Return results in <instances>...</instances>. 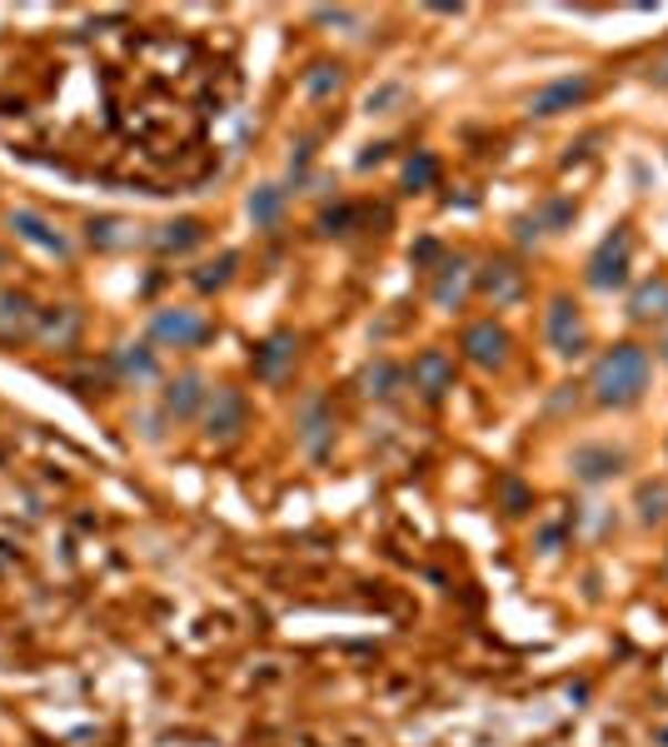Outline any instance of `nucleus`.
<instances>
[{"mask_svg": "<svg viewBox=\"0 0 668 747\" xmlns=\"http://www.w3.org/2000/svg\"><path fill=\"white\" fill-rule=\"evenodd\" d=\"M279 209H285V189L259 185L255 195H249V219H255L259 229H275L279 225Z\"/></svg>", "mask_w": 668, "mask_h": 747, "instance_id": "nucleus-21", "label": "nucleus"}, {"mask_svg": "<svg viewBox=\"0 0 668 747\" xmlns=\"http://www.w3.org/2000/svg\"><path fill=\"white\" fill-rule=\"evenodd\" d=\"M648 349L634 344V339H624V344L604 349V354L594 359V374H588V394H594V404L604 408H628L644 398L648 388Z\"/></svg>", "mask_w": 668, "mask_h": 747, "instance_id": "nucleus-1", "label": "nucleus"}, {"mask_svg": "<svg viewBox=\"0 0 668 747\" xmlns=\"http://www.w3.org/2000/svg\"><path fill=\"white\" fill-rule=\"evenodd\" d=\"M299 444L315 458L329 454V444H335V408H329L325 398H305V404H299Z\"/></svg>", "mask_w": 668, "mask_h": 747, "instance_id": "nucleus-9", "label": "nucleus"}, {"mask_svg": "<svg viewBox=\"0 0 668 747\" xmlns=\"http://www.w3.org/2000/svg\"><path fill=\"white\" fill-rule=\"evenodd\" d=\"M75 329H80L75 309H60V324H55V309H40V324H35L40 339H50V344H70V339H75Z\"/></svg>", "mask_w": 668, "mask_h": 747, "instance_id": "nucleus-22", "label": "nucleus"}, {"mask_svg": "<svg viewBox=\"0 0 668 747\" xmlns=\"http://www.w3.org/2000/svg\"><path fill=\"white\" fill-rule=\"evenodd\" d=\"M634 508H638V523H648V528H658L668 518V484L664 478H648V484H638V494H634Z\"/></svg>", "mask_w": 668, "mask_h": 747, "instance_id": "nucleus-20", "label": "nucleus"}, {"mask_svg": "<svg viewBox=\"0 0 668 747\" xmlns=\"http://www.w3.org/2000/svg\"><path fill=\"white\" fill-rule=\"evenodd\" d=\"M479 289H484L494 304H518L524 299V269L508 264V259H489L479 269Z\"/></svg>", "mask_w": 668, "mask_h": 747, "instance_id": "nucleus-15", "label": "nucleus"}, {"mask_svg": "<svg viewBox=\"0 0 668 747\" xmlns=\"http://www.w3.org/2000/svg\"><path fill=\"white\" fill-rule=\"evenodd\" d=\"M534 215H538V225H544V229H568V225H574V215H578V205H574V199H548V205L534 209Z\"/></svg>", "mask_w": 668, "mask_h": 747, "instance_id": "nucleus-28", "label": "nucleus"}, {"mask_svg": "<svg viewBox=\"0 0 668 747\" xmlns=\"http://www.w3.org/2000/svg\"><path fill=\"white\" fill-rule=\"evenodd\" d=\"M40 324V309L30 294L20 289H0V344H16V339H30Z\"/></svg>", "mask_w": 668, "mask_h": 747, "instance_id": "nucleus-10", "label": "nucleus"}, {"mask_svg": "<svg viewBox=\"0 0 668 747\" xmlns=\"http://www.w3.org/2000/svg\"><path fill=\"white\" fill-rule=\"evenodd\" d=\"M235 264H239L235 249H225L215 264H199V269H195V289H199V294H209V289H225L229 274H235Z\"/></svg>", "mask_w": 668, "mask_h": 747, "instance_id": "nucleus-23", "label": "nucleus"}, {"mask_svg": "<svg viewBox=\"0 0 668 747\" xmlns=\"http://www.w3.org/2000/svg\"><path fill=\"white\" fill-rule=\"evenodd\" d=\"M588 95H594V80H588V75H564V80H554V85H544V90H534V95H528V115H534V120L564 115V110L584 105Z\"/></svg>", "mask_w": 668, "mask_h": 747, "instance_id": "nucleus-7", "label": "nucleus"}, {"mask_svg": "<svg viewBox=\"0 0 668 747\" xmlns=\"http://www.w3.org/2000/svg\"><path fill=\"white\" fill-rule=\"evenodd\" d=\"M245 394L229 384L209 388L205 394V438L209 444H229V438H239V428H245Z\"/></svg>", "mask_w": 668, "mask_h": 747, "instance_id": "nucleus-5", "label": "nucleus"}, {"mask_svg": "<svg viewBox=\"0 0 668 747\" xmlns=\"http://www.w3.org/2000/svg\"><path fill=\"white\" fill-rule=\"evenodd\" d=\"M209 334H215V324H209L199 309H160V314L150 319V339L165 349H199Z\"/></svg>", "mask_w": 668, "mask_h": 747, "instance_id": "nucleus-4", "label": "nucleus"}, {"mask_svg": "<svg viewBox=\"0 0 668 747\" xmlns=\"http://www.w3.org/2000/svg\"><path fill=\"white\" fill-rule=\"evenodd\" d=\"M628 264H634V229H628V225H614L604 239H598L594 255H588L584 279L608 294V289H624V284H628Z\"/></svg>", "mask_w": 668, "mask_h": 747, "instance_id": "nucleus-2", "label": "nucleus"}, {"mask_svg": "<svg viewBox=\"0 0 668 747\" xmlns=\"http://www.w3.org/2000/svg\"><path fill=\"white\" fill-rule=\"evenodd\" d=\"M359 219V205H335V209H325V215H319V229H325V235H349V225H354Z\"/></svg>", "mask_w": 668, "mask_h": 747, "instance_id": "nucleus-29", "label": "nucleus"}, {"mask_svg": "<svg viewBox=\"0 0 668 747\" xmlns=\"http://www.w3.org/2000/svg\"><path fill=\"white\" fill-rule=\"evenodd\" d=\"M345 85V70L339 65H329V60H319V65H309V75H305V90L315 100H325V95H335V90Z\"/></svg>", "mask_w": 668, "mask_h": 747, "instance_id": "nucleus-27", "label": "nucleus"}, {"mask_svg": "<svg viewBox=\"0 0 668 747\" xmlns=\"http://www.w3.org/2000/svg\"><path fill=\"white\" fill-rule=\"evenodd\" d=\"M205 394L209 388H205V378L199 374H175L165 384V414L169 418H195L199 408H205Z\"/></svg>", "mask_w": 668, "mask_h": 747, "instance_id": "nucleus-17", "label": "nucleus"}, {"mask_svg": "<svg viewBox=\"0 0 668 747\" xmlns=\"http://www.w3.org/2000/svg\"><path fill=\"white\" fill-rule=\"evenodd\" d=\"M439 179V159L429 155V149H414V155L404 159V189H429Z\"/></svg>", "mask_w": 668, "mask_h": 747, "instance_id": "nucleus-26", "label": "nucleus"}, {"mask_svg": "<svg viewBox=\"0 0 668 747\" xmlns=\"http://www.w3.org/2000/svg\"><path fill=\"white\" fill-rule=\"evenodd\" d=\"M469 284H474V274H469V259L464 255H449L444 264H439L434 274V304L439 309H459L469 294Z\"/></svg>", "mask_w": 668, "mask_h": 747, "instance_id": "nucleus-16", "label": "nucleus"}, {"mask_svg": "<svg viewBox=\"0 0 668 747\" xmlns=\"http://www.w3.org/2000/svg\"><path fill=\"white\" fill-rule=\"evenodd\" d=\"M0 269H6V249H0Z\"/></svg>", "mask_w": 668, "mask_h": 747, "instance_id": "nucleus-34", "label": "nucleus"}, {"mask_svg": "<svg viewBox=\"0 0 668 747\" xmlns=\"http://www.w3.org/2000/svg\"><path fill=\"white\" fill-rule=\"evenodd\" d=\"M459 349H464V359H469V364H479V369H504V364H508V349H514V339H508L504 324H494V319H479V324L464 329Z\"/></svg>", "mask_w": 668, "mask_h": 747, "instance_id": "nucleus-6", "label": "nucleus"}, {"mask_svg": "<svg viewBox=\"0 0 668 747\" xmlns=\"http://www.w3.org/2000/svg\"><path fill=\"white\" fill-rule=\"evenodd\" d=\"M399 384V369L389 364V359H379V364H369L364 374H359V388H364V398H389Z\"/></svg>", "mask_w": 668, "mask_h": 747, "instance_id": "nucleus-24", "label": "nucleus"}, {"mask_svg": "<svg viewBox=\"0 0 668 747\" xmlns=\"http://www.w3.org/2000/svg\"><path fill=\"white\" fill-rule=\"evenodd\" d=\"M624 464H628V454L614 444H584V448H574V458H568L578 484H604V478L624 474Z\"/></svg>", "mask_w": 668, "mask_h": 747, "instance_id": "nucleus-8", "label": "nucleus"}, {"mask_svg": "<svg viewBox=\"0 0 668 747\" xmlns=\"http://www.w3.org/2000/svg\"><path fill=\"white\" fill-rule=\"evenodd\" d=\"M110 369H115L120 384H150V378L160 374L155 349H145V344H120L115 354H110Z\"/></svg>", "mask_w": 668, "mask_h": 747, "instance_id": "nucleus-18", "label": "nucleus"}, {"mask_svg": "<svg viewBox=\"0 0 668 747\" xmlns=\"http://www.w3.org/2000/svg\"><path fill=\"white\" fill-rule=\"evenodd\" d=\"M150 245H155L160 255H185V249L205 245V219H195V215L169 219V225L155 229V239H150Z\"/></svg>", "mask_w": 668, "mask_h": 747, "instance_id": "nucleus-19", "label": "nucleus"}, {"mask_svg": "<svg viewBox=\"0 0 668 747\" xmlns=\"http://www.w3.org/2000/svg\"><path fill=\"white\" fill-rule=\"evenodd\" d=\"M628 319L634 324H668V274H654L644 284H634L628 294Z\"/></svg>", "mask_w": 668, "mask_h": 747, "instance_id": "nucleus-13", "label": "nucleus"}, {"mask_svg": "<svg viewBox=\"0 0 668 747\" xmlns=\"http://www.w3.org/2000/svg\"><path fill=\"white\" fill-rule=\"evenodd\" d=\"M409 384L424 398H444L449 388H454V359H449L444 349H424V354L414 359V369H409Z\"/></svg>", "mask_w": 668, "mask_h": 747, "instance_id": "nucleus-11", "label": "nucleus"}, {"mask_svg": "<svg viewBox=\"0 0 668 747\" xmlns=\"http://www.w3.org/2000/svg\"><path fill=\"white\" fill-rule=\"evenodd\" d=\"M504 494H508V513H524V488H518V484H504Z\"/></svg>", "mask_w": 668, "mask_h": 747, "instance_id": "nucleus-31", "label": "nucleus"}, {"mask_svg": "<svg viewBox=\"0 0 668 747\" xmlns=\"http://www.w3.org/2000/svg\"><path fill=\"white\" fill-rule=\"evenodd\" d=\"M544 339L558 359H578L588 349V324L578 314V304L568 294H554L544 309Z\"/></svg>", "mask_w": 668, "mask_h": 747, "instance_id": "nucleus-3", "label": "nucleus"}, {"mask_svg": "<svg viewBox=\"0 0 668 747\" xmlns=\"http://www.w3.org/2000/svg\"><path fill=\"white\" fill-rule=\"evenodd\" d=\"M389 155V145H369L364 155H359V169H369V165H379V159Z\"/></svg>", "mask_w": 668, "mask_h": 747, "instance_id": "nucleus-30", "label": "nucleus"}, {"mask_svg": "<svg viewBox=\"0 0 668 747\" xmlns=\"http://www.w3.org/2000/svg\"><path fill=\"white\" fill-rule=\"evenodd\" d=\"M6 225H10V229H16V235H20V239H25V245L45 249V255H60V259H65V255H70V239H65V235H60V229H55V225H50V219H45V215H35V209H10V215H6Z\"/></svg>", "mask_w": 668, "mask_h": 747, "instance_id": "nucleus-12", "label": "nucleus"}, {"mask_svg": "<svg viewBox=\"0 0 668 747\" xmlns=\"http://www.w3.org/2000/svg\"><path fill=\"white\" fill-rule=\"evenodd\" d=\"M389 100H399V85H389V90H379V95H369V110L389 105Z\"/></svg>", "mask_w": 668, "mask_h": 747, "instance_id": "nucleus-32", "label": "nucleus"}, {"mask_svg": "<svg viewBox=\"0 0 668 747\" xmlns=\"http://www.w3.org/2000/svg\"><path fill=\"white\" fill-rule=\"evenodd\" d=\"M658 354H664V364H668V329H664V344H658Z\"/></svg>", "mask_w": 668, "mask_h": 747, "instance_id": "nucleus-33", "label": "nucleus"}, {"mask_svg": "<svg viewBox=\"0 0 668 747\" xmlns=\"http://www.w3.org/2000/svg\"><path fill=\"white\" fill-rule=\"evenodd\" d=\"M295 349H299V339L289 334V329H275V334L255 349V374L265 378V384H279V378H285V369L295 364Z\"/></svg>", "mask_w": 668, "mask_h": 747, "instance_id": "nucleus-14", "label": "nucleus"}, {"mask_svg": "<svg viewBox=\"0 0 668 747\" xmlns=\"http://www.w3.org/2000/svg\"><path fill=\"white\" fill-rule=\"evenodd\" d=\"M90 239L95 245H105V249H125V245H135V225H125V219H90Z\"/></svg>", "mask_w": 668, "mask_h": 747, "instance_id": "nucleus-25", "label": "nucleus"}]
</instances>
